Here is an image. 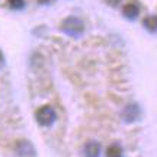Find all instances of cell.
<instances>
[{"label":"cell","instance_id":"6da1fadb","mask_svg":"<svg viewBox=\"0 0 157 157\" xmlns=\"http://www.w3.org/2000/svg\"><path fill=\"white\" fill-rule=\"evenodd\" d=\"M60 29H61L64 34L77 38V36H80V35L84 32V23H83V21L77 16H68L61 22Z\"/></svg>","mask_w":157,"mask_h":157},{"label":"cell","instance_id":"7a4b0ae2","mask_svg":"<svg viewBox=\"0 0 157 157\" xmlns=\"http://www.w3.org/2000/svg\"><path fill=\"white\" fill-rule=\"evenodd\" d=\"M35 119L39 125L42 127H50L54 124V121L57 119V113H56V109L50 105H44L41 106L39 109H36L35 112Z\"/></svg>","mask_w":157,"mask_h":157},{"label":"cell","instance_id":"ba28073f","mask_svg":"<svg viewBox=\"0 0 157 157\" xmlns=\"http://www.w3.org/2000/svg\"><path fill=\"white\" fill-rule=\"evenodd\" d=\"M106 157H124V150L119 144H111L106 148Z\"/></svg>","mask_w":157,"mask_h":157},{"label":"cell","instance_id":"8992f818","mask_svg":"<svg viewBox=\"0 0 157 157\" xmlns=\"http://www.w3.org/2000/svg\"><path fill=\"white\" fill-rule=\"evenodd\" d=\"M84 157H99L101 154V144L98 141H89L83 147Z\"/></svg>","mask_w":157,"mask_h":157},{"label":"cell","instance_id":"7c38bea8","mask_svg":"<svg viewBox=\"0 0 157 157\" xmlns=\"http://www.w3.org/2000/svg\"><path fill=\"white\" fill-rule=\"evenodd\" d=\"M3 64H5V58H3V56H2V52H0V68L3 67Z\"/></svg>","mask_w":157,"mask_h":157},{"label":"cell","instance_id":"52a82bcc","mask_svg":"<svg viewBox=\"0 0 157 157\" xmlns=\"http://www.w3.org/2000/svg\"><path fill=\"white\" fill-rule=\"evenodd\" d=\"M143 25H144V28L148 32H157V15H148V16H146L144 21H143Z\"/></svg>","mask_w":157,"mask_h":157},{"label":"cell","instance_id":"5b68a950","mask_svg":"<svg viewBox=\"0 0 157 157\" xmlns=\"http://www.w3.org/2000/svg\"><path fill=\"white\" fill-rule=\"evenodd\" d=\"M122 15L127 19L132 21V19H135V17L140 15V6L137 5V3H134V2H128L122 7Z\"/></svg>","mask_w":157,"mask_h":157},{"label":"cell","instance_id":"8fae6325","mask_svg":"<svg viewBox=\"0 0 157 157\" xmlns=\"http://www.w3.org/2000/svg\"><path fill=\"white\" fill-rule=\"evenodd\" d=\"M38 3H41V5H50V3H52L54 0H36Z\"/></svg>","mask_w":157,"mask_h":157},{"label":"cell","instance_id":"3957f363","mask_svg":"<svg viewBox=\"0 0 157 157\" xmlns=\"http://www.w3.org/2000/svg\"><path fill=\"white\" fill-rule=\"evenodd\" d=\"M15 153L17 157H35L36 151H35L34 144L28 140H17L15 143Z\"/></svg>","mask_w":157,"mask_h":157},{"label":"cell","instance_id":"277c9868","mask_svg":"<svg viewBox=\"0 0 157 157\" xmlns=\"http://www.w3.org/2000/svg\"><path fill=\"white\" fill-rule=\"evenodd\" d=\"M140 106L137 103H128L122 111V119L125 122H135L140 118Z\"/></svg>","mask_w":157,"mask_h":157},{"label":"cell","instance_id":"9c48e42d","mask_svg":"<svg viewBox=\"0 0 157 157\" xmlns=\"http://www.w3.org/2000/svg\"><path fill=\"white\" fill-rule=\"evenodd\" d=\"M7 3L10 6V9H15V10H19L25 6V0H7Z\"/></svg>","mask_w":157,"mask_h":157},{"label":"cell","instance_id":"30bf717a","mask_svg":"<svg viewBox=\"0 0 157 157\" xmlns=\"http://www.w3.org/2000/svg\"><path fill=\"white\" fill-rule=\"evenodd\" d=\"M106 3L108 5H111V6H118L119 3H121V0H106Z\"/></svg>","mask_w":157,"mask_h":157}]
</instances>
